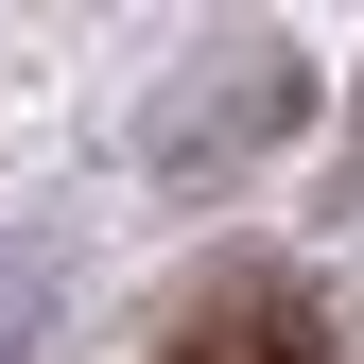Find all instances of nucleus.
I'll return each mask as SVG.
<instances>
[{"instance_id":"obj_1","label":"nucleus","mask_w":364,"mask_h":364,"mask_svg":"<svg viewBox=\"0 0 364 364\" xmlns=\"http://www.w3.org/2000/svg\"><path fill=\"white\" fill-rule=\"evenodd\" d=\"M156 364H347V347H330V312H312L278 260H225V278H191V295H173Z\"/></svg>"}]
</instances>
